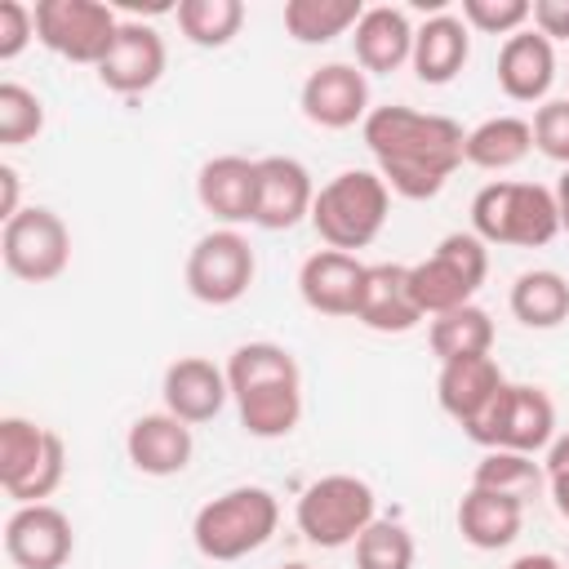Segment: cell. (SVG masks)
<instances>
[{"label":"cell","instance_id":"6da1fadb","mask_svg":"<svg viewBox=\"0 0 569 569\" xmlns=\"http://www.w3.org/2000/svg\"><path fill=\"white\" fill-rule=\"evenodd\" d=\"M360 138L378 164V178L400 200H431L462 169V124L436 111L405 102L373 107L360 124Z\"/></svg>","mask_w":569,"mask_h":569},{"label":"cell","instance_id":"7a4b0ae2","mask_svg":"<svg viewBox=\"0 0 569 569\" xmlns=\"http://www.w3.org/2000/svg\"><path fill=\"white\" fill-rule=\"evenodd\" d=\"M227 387L253 440H284L302 422V369L280 342H240L227 360Z\"/></svg>","mask_w":569,"mask_h":569},{"label":"cell","instance_id":"3957f363","mask_svg":"<svg viewBox=\"0 0 569 569\" xmlns=\"http://www.w3.org/2000/svg\"><path fill=\"white\" fill-rule=\"evenodd\" d=\"M471 231L485 244L542 249L560 236L556 191L542 187V182H516V178L485 182L471 196Z\"/></svg>","mask_w":569,"mask_h":569},{"label":"cell","instance_id":"277c9868","mask_svg":"<svg viewBox=\"0 0 569 569\" xmlns=\"http://www.w3.org/2000/svg\"><path fill=\"white\" fill-rule=\"evenodd\" d=\"M280 525V502L262 485H236L218 498H209L191 520V542L204 560L231 565L249 551L267 547Z\"/></svg>","mask_w":569,"mask_h":569},{"label":"cell","instance_id":"5b68a950","mask_svg":"<svg viewBox=\"0 0 569 569\" xmlns=\"http://www.w3.org/2000/svg\"><path fill=\"white\" fill-rule=\"evenodd\" d=\"M387 213H391V191L378 178V169H342L316 191L311 227L325 240V249L356 253L382 236Z\"/></svg>","mask_w":569,"mask_h":569},{"label":"cell","instance_id":"8992f818","mask_svg":"<svg viewBox=\"0 0 569 569\" xmlns=\"http://www.w3.org/2000/svg\"><path fill=\"white\" fill-rule=\"evenodd\" d=\"M293 520H298V533L311 547H325V551L356 547V538L378 520L373 485L360 480V476H351V471L320 476V480H311L298 493Z\"/></svg>","mask_w":569,"mask_h":569},{"label":"cell","instance_id":"52a82bcc","mask_svg":"<svg viewBox=\"0 0 569 569\" xmlns=\"http://www.w3.org/2000/svg\"><path fill=\"white\" fill-rule=\"evenodd\" d=\"M67 476V445L53 427L4 413L0 418V485L13 507L44 502Z\"/></svg>","mask_w":569,"mask_h":569},{"label":"cell","instance_id":"ba28073f","mask_svg":"<svg viewBox=\"0 0 569 569\" xmlns=\"http://www.w3.org/2000/svg\"><path fill=\"white\" fill-rule=\"evenodd\" d=\"M489 276V244L476 231H449L422 262L409 267V284L422 316L467 307Z\"/></svg>","mask_w":569,"mask_h":569},{"label":"cell","instance_id":"9c48e42d","mask_svg":"<svg viewBox=\"0 0 569 569\" xmlns=\"http://www.w3.org/2000/svg\"><path fill=\"white\" fill-rule=\"evenodd\" d=\"M467 440L480 449H511V453H542L556 440V405L542 387L529 382H507L485 413L462 427Z\"/></svg>","mask_w":569,"mask_h":569},{"label":"cell","instance_id":"30bf717a","mask_svg":"<svg viewBox=\"0 0 569 569\" xmlns=\"http://www.w3.org/2000/svg\"><path fill=\"white\" fill-rule=\"evenodd\" d=\"M120 18L102 0H36V40L80 67H93L116 44Z\"/></svg>","mask_w":569,"mask_h":569},{"label":"cell","instance_id":"8fae6325","mask_svg":"<svg viewBox=\"0 0 569 569\" xmlns=\"http://www.w3.org/2000/svg\"><path fill=\"white\" fill-rule=\"evenodd\" d=\"M182 276H187V293L196 302L231 307L249 293V284L258 276V258H253V244L236 227H213L191 244Z\"/></svg>","mask_w":569,"mask_h":569},{"label":"cell","instance_id":"7c38bea8","mask_svg":"<svg viewBox=\"0 0 569 569\" xmlns=\"http://www.w3.org/2000/svg\"><path fill=\"white\" fill-rule=\"evenodd\" d=\"M0 258H4L9 276L27 280V284H49L71 262V231L49 204H27L22 213H13L4 222Z\"/></svg>","mask_w":569,"mask_h":569},{"label":"cell","instance_id":"4fadbf2b","mask_svg":"<svg viewBox=\"0 0 569 569\" xmlns=\"http://www.w3.org/2000/svg\"><path fill=\"white\" fill-rule=\"evenodd\" d=\"M76 551V533L62 507L27 502L4 520V556L18 569H62Z\"/></svg>","mask_w":569,"mask_h":569},{"label":"cell","instance_id":"5bb4252c","mask_svg":"<svg viewBox=\"0 0 569 569\" xmlns=\"http://www.w3.org/2000/svg\"><path fill=\"white\" fill-rule=\"evenodd\" d=\"M164 62H169L164 36H160L151 22L129 18V22H120L116 44H111L107 58L98 62V80H102V89H111V93H120V98H138V93H147V89L160 84Z\"/></svg>","mask_w":569,"mask_h":569},{"label":"cell","instance_id":"9a60e30c","mask_svg":"<svg viewBox=\"0 0 569 569\" xmlns=\"http://www.w3.org/2000/svg\"><path fill=\"white\" fill-rule=\"evenodd\" d=\"M298 107L316 129H351L365 124L369 107V80L356 62H325L316 67L302 89H298Z\"/></svg>","mask_w":569,"mask_h":569},{"label":"cell","instance_id":"2e32d148","mask_svg":"<svg viewBox=\"0 0 569 569\" xmlns=\"http://www.w3.org/2000/svg\"><path fill=\"white\" fill-rule=\"evenodd\" d=\"M316 191L320 187L311 182V169L298 156H262L258 160L253 227H262V231H293L302 218L311 222Z\"/></svg>","mask_w":569,"mask_h":569},{"label":"cell","instance_id":"e0dca14e","mask_svg":"<svg viewBox=\"0 0 569 569\" xmlns=\"http://www.w3.org/2000/svg\"><path fill=\"white\" fill-rule=\"evenodd\" d=\"M160 396H164V409H169L173 418H182L187 427L213 422V418L222 413V405L231 400L227 365H213V360H204V356H178V360L164 369Z\"/></svg>","mask_w":569,"mask_h":569},{"label":"cell","instance_id":"ac0fdd59","mask_svg":"<svg viewBox=\"0 0 569 569\" xmlns=\"http://www.w3.org/2000/svg\"><path fill=\"white\" fill-rule=\"evenodd\" d=\"M365 262L342 249H316L298 267V293L320 316H356L365 289Z\"/></svg>","mask_w":569,"mask_h":569},{"label":"cell","instance_id":"d6986e66","mask_svg":"<svg viewBox=\"0 0 569 569\" xmlns=\"http://www.w3.org/2000/svg\"><path fill=\"white\" fill-rule=\"evenodd\" d=\"M196 200L204 213H213L222 227L253 222L258 204V160L249 156H213L196 173Z\"/></svg>","mask_w":569,"mask_h":569},{"label":"cell","instance_id":"ffe728a7","mask_svg":"<svg viewBox=\"0 0 569 569\" xmlns=\"http://www.w3.org/2000/svg\"><path fill=\"white\" fill-rule=\"evenodd\" d=\"M356 320L365 329H373V333H409V329H418L427 320L418 311V298H413L409 267L405 262H373L365 271Z\"/></svg>","mask_w":569,"mask_h":569},{"label":"cell","instance_id":"44dd1931","mask_svg":"<svg viewBox=\"0 0 569 569\" xmlns=\"http://www.w3.org/2000/svg\"><path fill=\"white\" fill-rule=\"evenodd\" d=\"M124 453H129L133 471L164 480V476L187 471V462L196 453V440H191V427L182 418H173L169 409H160V413L133 418V427L124 431Z\"/></svg>","mask_w":569,"mask_h":569},{"label":"cell","instance_id":"7402d4cb","mask_svg":"<svg viewBox=\"0 0 569 569\" xmlns=\"http://www.w3.org/2000/svg\"><path fill=\"white\" fill-rule=\"evenodd\" d=\"M556 84V44L547 36H538L533 27L516 31L502 40L498 49V89L511 102H547Z\"/></svg>","mask_w":569,"mask_h":569},{"label":"cell","instance_id":"603a6c76","mask_svg":"<svg viewBox=\"0 0 569 569\" xmlns=\"http://www.w3.org/2000/svg\"><path fill=\"white\" fill-rule=\"evenodd\" d=\"M351 49H356V67L360 71H378L391 76L413 58V22L405 9L396 4H369L365 18L351 31Z\"/></svg>","mask_w":569,"mask_h":569},{"label":"cell","instance_id":"cb8c5ba5","mask_svg":"<svg viewBox=\"0 0 569 569\" xmlns=\"http://www.w3.org/2000/svg\"><path fill=\"white\" fill-rule=\"evenodd\" d=\"M471 58V27L458 13H431L422 27H413V76L422 84H449L462 76Z\"/></svg>","mask_w":569,"mask_h":569},{"label":"cell","instance_id":"d4e9b609","mask_svg":"<svg viewBox=\"0 0 569 569\" xmlns=\"http://www.w3.org/2000/svg\"><path fill=\"white\" fill-rule=\"evenodd\" d=\"M507 387L502 369L493 356H467V360H449L440 365V378H436V400L440 409L458 422V427H471L485 405Z\"/></svg>","mask_w":569,"mask_h":569},{"label":"cell","instance_id":"484cf974","mask_svg":"<svg viewBox=\"0 0 569 569\" xmlns=\"http://www.w3.org/2000/svg\"><path fill=\"white\" fill-rule=\"evenodd\" d=\"M458 533L462 542H471L476 551H502L520 538V525H525V502L511 498V493H493V489H480L471 485L462 498H458Z\"/></svg>","mask_w":569,"mask_h":569},{"label":"cell","instance_id":"4316f807","mask_svg":"<svg viewBox=\"0 0 569 569\" xmlns=\"http://www.w3.org/2000/svg\"><path fill=\"white\" fill-rule=\"evenodd\" d=\"M533 151V124L525 116H489L476 129H467L462 164H476L485 173H507Z\"/></svg>","mask_w":569,"mask_h":569},{"label":"cell","instance_id":"83f0119b","mask_svg":"<svg viewBox=\"0 0 569 569\" xmlns=\"http://www.w3.org/2000/svg\"><path fill=\"white\" fill-rule=\"evenodd\" d=\"M427 347L440 365L449 360H467V356H489L493 351V320L485 307L467 302V307H453L445 316H431L427 325Z\"/></svg>","mask_w":569,"mask_h":569},{"label":"cell","instance_id":"f1b7e54d","mask_svg":"<svg viewBox=\"0 0 569 569\" xmlns=\"http://www.w3.org/2000/svg\"><path fill=\"white\" fill-rule=\"evenodd\" d=\"M507 302H511V316L525 329H556V325L569 320V280L551 267L520 271Z\"/></svg>","mask_w":569,"mask_h":569},{"label":"cell","instance_id":"f546056e","mask_svg":"<svg viewBox=\"0 0 569 569\" xmlns=\"http://www.w3.org/2000/svg\"><path fill=\"white\" fill-rule=\"evenodd\" d=\"M365 18L360 0H289L284 4V31L298 44H329Z\"/></svg>","mask_w":569,"mask_h":569},{"label":"cell","instance_id":"4dcf8cb0","mask_svg":"<svg viewBox=\"0 0 569 569\" xmlns=\"http://www.w3.org/2000/svg\"><path fill=\"white\" fill-rule=\"evenodd\" d=\"M173 18H178V31L196 49H227L244 27V4L240 0H178Z\"/></svg>","mask_w":569,"mask_h":569},{"label":"cell","instance_id":"1f68e13d","mask_svg":"<svg viewBox=\"0 0 569 569\" xmlns=\"http://www.w3.org/2000/svg\"><path fill=\"white\" fill-rule=\"evenodd\" d=\"M471 485L480 489H493V493H511V498H533L538 485H547V471L533 462V453H511V449H485L476 471H471Z\"/></svg>","mask_w":569,"mask_h":569},{"label":"cell","instance_id":"d6a6232c","mask_svg":"<svg viewBox=\"0 0 569 569\" xmlns=\"http://www.w3.org/2000/svg\"><path fill=\"white\" fill-rule=\"evenodd\" d=\"M418 547L400 520H373L356 538V569H413Z\"/></svg>","mask_w":569,"mask_h":569},{"label":"cell","instance_id":"836d02e7","mask_svg":"<svg viewBox=\"0 0 569 569\" xmlns=\"http://www.w3.org/2000/svg\"><path fill=\"white\" fill-rule=\"evenodd\" d=\"M44 129V102L36 89L4 80L0 84V147H22Z\"/></svg>","mask_w":569,"mask_h":569},{"label":"cell","instance_id":"e575fe53","mask_svg":"<svg viewBox=\"0 0 569 569\" xmlns=\"http://www.w3.org/2000/svg\"><path fill=\"white\" fill-rule=\"evenodd\" d=\"M533 4L529 0H462V22L485 36H516L525 31Z\"/></svg>","mask_w":569,"mask_h":569},{"label":"cell","instance_id":"d590c367","mask_svg":"<svg viewBox=\"0 0 569 569\" xmlns=\"http://www.w3.org/2000/svg\"><path fill=\"white\" fill-rule=\"evenodd\" d=\"M529 124H533V147L547 160H556V164L569 169V98H547L533 111Z\"/></svg>","mask_w":569,"mask_h":569},{"label":"cell","instance_id":"8d00e7d4","mask_svg":"<svg viewBox=\"0 0 569 569\" xmlns=\"http://www.w3.org/2000/svg\"><path fill=\"white\" fill-rule=\"evenodd\" d=\"M36 40V9L22 0H0V62H13Z\"/></svg>","mask_w":569,"mask_h":569},{"label":"cell","instance_id":"74e56055","mask_svg":"<svg viewBox=\"0 0 569 569\" xmlns=\"http://www.w3.org/2000/svg\"><path fill=\"white\" fill-rule=\"evenodd\" d=\"M542 471H547V489H551V498H556V511L565 516V511H569V431L547 445Z\"/></svg>","mask_w":569,"mask_h":569},{"label":"cell","instance_id":"f35d334b","mask_svg":"<svg viewBox=\"0 0 569 569\" xmlns=\"http://www.w3.org/2000/svg\"><path fill=\"white\" fill-rule=\"evenodd\" d=\"M529 22H533V31L547 36L551 44H556V40H569V0H533Z\"/></svg>","mask_w":569,"mask_h":569},{"label":"cell","instance_id":"ab89813d","mask_svg":"<svg viewBox=\"0 0 569 569\" xmlns=\"http://www.w3.org/2000/svg\"><path fill=\"white\" fill-rule=\"evenodd\" d=\"M18 191H22V178L13 164H0V222H9L13 213H22L18 204Z\"/></svg>","mask_w":569,"mask_h":569},{"label":"cell","instance_id":"60d3db41","mask_svg":"<svg viewBox=\"0 0 569 569\" xmlns=\"http://www.w3.org/2000/svg\"><path fill=\"white\" fill-rule=\"evenodd\" d=\"M507 569H565L556 556H547V551H529V556H516Z\"/></svg>","mask_w":569,"mask_h":569},{"label":"cell","instance_id":"b9f144b4","mask_svg":"<svg viewBox=\"0 0 569 569\" xmlns=\"http://www.w3.org/2000/svg\"><path fill=\"white\" fill-rule=\"evenodd\" d=\"M551 191H556V209H560V231L569 236V169L560 173V182Z\"/></svg>","mask_w":569,"mask_h":569},{"label":"cell","instance_id":"7bdbcfd3","mask_svg":"<svg viewBox=\"0 0 569 569\" xmlns=\"http://www.w3.org/2000/svg\"><path fill=\"white\" fill-rule=\"evenodd\" d=\"M280 569H311V565H302V560H289V565H280Z\"/></svg>","mask_w":569,"mask_h":569},{"label":"cell","instance_id":"ee69618b","mask_svg":"<svg viewBox=\"0 0 569 569\" xmlns=\"http://www.w3.org/2000/svg\"><path fill=\"white\" fill-rule=\"evenodd\" d=\"M565 520H569V511H565Z\"/></svg>","mask_w":569,"mask_h":569}]
</instances>
